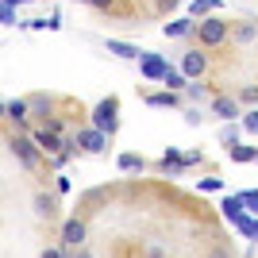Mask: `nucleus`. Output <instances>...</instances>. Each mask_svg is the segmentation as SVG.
<instances>
[{
  "label": "nucleus",
  "mask_w": 258,
  "mask_h": 258,
  "mask_svg": "<svg viewBox=\"0 0 258 258\" xmlns=\"http://www.w3.org/2000/svg\"><path fill=\"white\" fill-rule=\"evenodd\" d=\"M243 131H250V135H258V108H254V112H247V116H243Z\"/></svg>",
  "instance_id": "obj_27"
},
{
  "label": "nucleus",
  "mask_w": 258,
  "mask_h": 258,
  "mask_svg": "<svg viewBox=\"0 0 258 258\" xmlns=\"http://www.w3.org/2000/svg\"><path fill=\"white\" fill-rule=\"evenodd\" d=\"M0 119H4V100H0Z\"/></svg>",
  "instance_id": "obj_35"
},
{
  "label": "nucleus",
  "mask_w": 258,
  "mask_h": 258,
  "mask_svg": "<svg viewBox=\"0 0 258 258\" xmlns=\"http://www.w3.org/2000/svg\"><path fill=\"white\" fill-rule=\"evenodd\" d=\"M208 258H227V254H224V250H212V254H208Z\"/></svg>",
  "instance_id": "obj_33"
},
{
  "label": "nucleus",
  "mask_w": 258,
  "mask_h": 258,
  "mask_svg": "<svg viewBox=\"0 0 258 258\" xmlns=\"http://www.w3.org/2000/svg\"><path fill=\"white\" fill-rule=\"evenodd\" d=\"M81 4H93V8H112L116 0H81Z\"/></svg>",
  "instance_id": "obj_30"
},
{
  "label": "nucleus",
  "mask_w": 258,
  "mask_h": 258,
  "mask_svg": "<svg viewBox=\"0 0 258 258\" xmlns=\"http://www.w3.org/2000/svg\"><path fill=\"white\" fill-rule=\"evenodd\" d=\"M181 93H185L189 100H208V97H212V89H208V85H201V77H197V81H185V89H181Z\"/></svg>",
  "instance_id": "obj_19"
},
{
  "label": "nucleus",
  "mask_w": 258,
  "mask_h": 258,
  "mask_svg": "<svg viewBox=\"0 0 258 258\" xmlns=\"http://www.w3.org/2000/svg\"><path fill=\"white\" fill-rule=\"evenodd\" d=\"M185 81H189V77H185L181 70H173V66H166V74H162V85L170 89V93H181V89H185Z\"/></svg>",
  "instance_id": "obj_14"
},
{
  "label": "nucleus",
  "mask_w": 258,
  "mask_h": 258,
  "mask_svg": "<svg viewBox=\"0 0 258 258\" xmlns=\"http://www.w3.org/2000/svg\"><path fill=\"white\" fill-rule=\"evenodd\" d=\"M8 147H12V154H16V158H20L27 170H39V162H43V151L35 147V139H27V135H12Z\"/></svg>",
  "instance_id": "obj_3"
},
{
  "label": "nucleus",
  "mask_w": 258,
  "mask_h": 258,
  "mask_svg": "<svg viewBox=\"0 0 258 258\" xmlns=\"http://www.w3.org/2000/svg\"><path fill=\"white\" fill-rule=\"evenodd\" d=\"M193 27H197V20H173L162 31H166V39H185V35H193Z\"/></svg>",
  "instance_id": "obj_13"
},
{
  "label": "nucleus",
  "mask_w": 258,
  "mask_h": 258,
  "mask_svg": "<svg viewBox=\"0 0 258 258\" xmlns=\"http://www.w3.org/2000/svg\"><path fill=\"white\" fill-rule=\"evenodd\" d=\"M254 162H258V154H254Z\"/></svg>",
  "instance_id": "obj_36"
},
{
  "label": "nucleus",
  "mask_w": 258,
  "mask_h": 258,
  "mask_svg": "<svg viewBox=\"0 0 258 258\" xmlns=\"http://www.w3.org/2000/svg\"><path fill=\"white\" fill-rule=\"evenodd\" d=\"M220 143H224V147H231V143H239V127H235V119H227L224 127H220Z\"/></svg>",
  "instance_id": "obj_21"
},
{
  "label": "nucleus",
  "mask_w": 258,
  "mask_h": 258,
  "mask_svg": "<svg viewBox=\"0 0 258 258\" xmlns=\"http://www.w3.org/2000/svg\"><path fill=\"white\" fill-rule=\"evenodd\" d=\"M227 154H231V162H239V166H247V162H254L258 147H243V143H231V147H227Z\"/></svg>",
  "instance_id": "obj_15"
},
{
  "label": "nucleus",
  "mask_w": 258,
  "mask_h": 258,
  "mask_svg": "<svg viewBox=\"0 0 258 258\" xmlns=\"http://www.w3.org/2000/svg\"><path fill=\"white\" fill-rule=\"evenodd\" d=\"M39 258H66V250H62V247H46Z\"/></svg>",
  "instance_id": "obj_29"
},
{
  "label": "nucleus",
  "mask_w": 258,
  "mask_h": 258,
  "mask_svg": "<svg viewBox=\"0 0 258 258\" xmlns=\"http://www.w3.org/2000/svg\"><path fill=\"white\" fill-rule=\"evenodd\" d=\"M85 220H66V227H62V247H85Z\"/></svg>",
  "instance_id": "obj_7"
},
{
  "label": "nucleus",
  "mask_w": 258,
  "mask_h": 258,
  "mask_svg": "<svg viewBox=\"0 0 258 258\" xmlns=\"http://www.w3.org/2000/svg\"><path fill=\"white\" fill-rule=\"evenodd\" d=\"M220 212H224V220H227L231 227H235L239 220L247 216V212H243V201H239V197H224V201H220Z\"/></svg>",
  "instance_id": "obj_10"
},
{
  "label": "nucleus",
  "mask_w": 258,
  "mask_h": 258,
  "mask_svg": "<svg viewBox=\"0 0 258 258\" xmlns=\"http://www.w3.org/2000/svg\"><path fill=\"white\" fill-rule=\"evenodd\" d=\"M197 189H201V193H220V189H224V181H220V177H201V185H197Z\"/></svg>",
  "instance_id": "obj_26"
},
{
  "label": "nucleus",
  "mask_w": 258,
  "mask_h": 258,
  "mask_svg": "<svg viewBox=\"0 0 258 258\" xmlns=\"http://www.w3.org/2000/svg\"><path fill=\"white\" fill-rule=\"evenodd\" d=\"M235 100H243V104H258V85H243Z\"/></svg>",
  "instance_id": "obj_25"
},
{
  "label": "nucleus",
  "mask_w": 258,
  "mask_h": 258,
  "mask_svg": "<svg viewBox=\"0 0 258 258\" xmlns=\"http://www.w3.org/2000/svg\"><path fill=\"white\" fill-rule=\"evenodd\" d=\"M74 258H93V254H89V250H77V254Z\"/></svg>",
  "instance_id": "obj_34"
},
{
  "label": "nucleus",
  "mask_w": 258,
  "mask_h": 258,
  "mask_svg": "<svg viewBox=\"0 0 258 258\" xmlns=\"http://www.w3.org/2000/svg\"><path fill=\"white\" fill-rule=\"evenodd\" d=\"M177 70H181L185 77H189V81H197V77H205V70H208V58L201 50H189L181 58V66H177Z\"/></svg>",
  "instance_id": "obj_6"
},
{
  "label": "nucleus",
  "mask_w": 258,
  "mask_h": 258,
  "mask_svg": "<svg viewBox=\"0 0 258 258\" xmlns=\"http://www.w3.org/2000/svg\"><path fill=\"white\" fill-rule=\"evenodd\" d=\"M173 4H177V0H158V12H170Z\"/></svg>",
  "instance_id": "obj_32"
},
{
  "label": "nucleus",
  "mask_w": 258,
  "mask_h": 258,
  "mask_svg": "<svg viewBox=\"0 0 258 258\" xmlns=\"http://www.w3.org/2000/svg\"><path fill=\"white\" fill-rule=\"evenodd\" d=\"M235 231H239V235H247V239H258V220H250V216H243V220H239V224H235Z\"/></svg>",
  "instance_id": "obj_22"
},
{
  "label": "nucleus",
  "mask_w": 258,
  "mask_h": 258,
  "mask_svg": "<svg viewBox=\"0 0 258 258\" xmlns=\"http://www.w3.org/2000/svg\"><path fill=\"white\" fill-rule=\"evenodd\" d=\"M181 104V93H170V89H166V93H151V97H147V108H177Z\"/></svg>",
  "instance_id": "obj_12"
},
{
  "label": "nucleus",
  "mask_w": 258,
  "mask_h": 258,
  "mask_svg": "<svg viewBox=\"0 0 258 258\" xmlns=\"http://www.w3.org/2000/svg\"><path fill=\"white\" fill-rule=\"evenodd\" d=\"M193 35L201 39V46H224L231 27H227V20H220V16H205V20H197Z\"/></svg>",
  "instance_id": "obj_1"
},
{
  "label": "nucleus",
  "mask_w": 258,
  "mask_h": 258,
  "mask_svg": "<svg viewBox=\"0 0 258 258\" xmlns=\"http://www.w3.org/2000/svg\"><path fill=\"white\" fill-rule=\"evenodd\" d=\"M4 116H8L12 123H27V100H8V104H4Z\"/></svg>",
  "instance_id": "obj_17"
},
{
  "label": "nucleus",
  "mask_w": 258,
  "mask_h": 258,
  "mask_svg": "<svg viewBox=\"0 0 258 258\" xmlns=\"http://www.w3.org/2000/svg\"><path fill=\"white\" fill-rule=\"evenodd\" d=\"M77 147L81 151H89V154H104L108 151V135L104 131H97V127H85V131H77Z\"/></svg>",
  "instance_id": "obj_5"
},
{
  "label": "nucleus",
  "mask_w": 258,
  "mask_h": 258,
  "mask_svg": "<svg viewBox=\"0 0 258 258\" xmlns=\"http://www.w3.org/2000/svg\"><path fill=\"white\" fill-rule=\"evenodd\" d=\"M166 66H170V58H166V54H147V50H143V58H139V74L147 77V81H162Z\"/></svg>",
  "instance_id": "obj_4"
},
{
  "label": "nucleus",
  "mask_w": 258,
  "mask_h": 258,
  "mask_svg": "<svg viewBox=\"0 0 258 258\" xmlns=\"http://www.w3.org/2000/svg\"><path fill=\"white\" fill-rule=\"evenodd\" d=\"M147 258H166V250L162 247H147Z\"/></svg>",
  "instance_id": "obj_31"
},
{
  "label": "nucleus",
  "mask_w": 258,
  "mask_h": 258,
  "mask_svg": "<svg viewBox=\"0 0 258 258\" xmlns=\"http://www.w3.org/2000/svg\"><path fill=\"white\" fill-rule=\"evenodd\" d=\"M239 201H243V208L258 212V189H243V193H239Z\"/></svg>",
  "instance_id": "obj_24"
},
{
  "label": "nucleus",
  "mask_w": 258,
  "mask_h": 258,
  "mask_svg": "<svg viewBox=\"0 0 258 258\" xmlns=\"http://www.w3.org/2000/svg\"><path fill=\"white\" fill-rule=\"evenodd\" d=\"M220 8V0H193L189 4V20H205L208 12H216Z\"/></svg>",
  "instance_id": "obj_18"
},
{
  "label": "nucleus",
  "mask_w": 258,
  "mask_h": 258,
  "mask_svg": "<svg viewBox=\"0 0 258 258\" xmlns=\"http://www.w3.org/2000/svg\"><path fill=\"white\" fill-rule=\"evenodd\" d=\"M108 54H116V58H123V62H139V58H143V50H139V46H135V43H119V39H108Z\"/></svg>",
  "instance_id": "obj_9"
},
{
  "label": "nucleus",
  "mask_w": 258,
  "mask_h": 258,
  "mask_svg": "<svg viewBox=\"0 0 258 258\" xmlns=\"http://www.w3.org/2000/svg\"><path fill=\"white\" fill-rule=\"evenodd\" d=\"M119 170H127V173H143V170H147V162H143L139 154H119Z\"/></svg>",
  "instance_id": "obj_20"
},
{
  "label": "nucleus",
  "mask_w": 258,
  "mask_h": 258,
  "mask_svg": "<svg viewBox=\"0 0 258 258\" xmlns=\"http://www.w3.org/2000/svg\"><path fill=\"white\" fill-rule=\"evenodd\" d=\"M212 112L224 119V123H227V119H239V116H243V112H239V100H235V97H212Z\"/></svg>",
  "instance_id": "obj_8"
},
{
  "label": "nucleus",
  "mask_w": 258,
  "mask_h": 258,
  "mask_svg": "<svg viewBox=\"0 0 258 258\" xmlns=\"http://www.w3.org/2000/svg\"><path fill=\"white\" fill-rule=\"evenodd\" d=\"M0 23H4V27H16V8H4V4H0Z\"/></svg>",
  "instance_id": "obj_28"
},
{
  "label": "nucleus",
  "mask_w": 258,
  "mask_h": 258,
  "mask_svg": "<svg viewBox=\"0 0 258 258\" xmlns=\"http://www.w3.org/2000/svg\"><path fill=\"white\" fill-rule=\"evenodd\" d=\"M254 35H258L254 23H239L235 27V43H254Z\"/></svg>",
  "instance_id": "obj_23"
},
{
  "label": "nucleus",
  "mask_w": 258,
  "mask_h": 258,
  "mask_svg": "<svg viewBox=\"0 0 258 258\" xmlns=\"http://www.w3.org/2000/svg\"><path fill=\"white\" fill-rule=\"evenodd\" d=\"M89 127L104 131L108 139H112V135H116V127H119V100H116V97L100 100V104L93 108V123H89Z\"/></svg>",
  "instance_id": "obj_2"
},
{
  "label": "nucleus",
  "mask_w": 258,
  "mask_h": 258,
  "mask_svg": "<svg viewBox=\"0 0 258 258\" xmlns=\"http://www.w3.org/2000/svg\"><path fill=\"white\" fill-rule=\"evenodd\" d=\"M35 212L43 216V220H54V216H58V201L46 197V193H39V197H35Z\"/></svg>",
  "instance_id": "obj_16"
},
{
  "label": "nucleus",
  "mask_w": 258,
  "mask_h": 258,
  "mask_svg": "<svg viewBox=\"0 0 258 258\" xmlns=\"http://www.w3.org/2000/svg\"><path fill=\"white\" fill-rule=\"evenodd\" d=\"M158 166H162V173H166V177H177V173L185 170V154H177V151L170 147V151L162 154V162H158Z\"/></svg>",
  "instance_id": "obj_11"
}]
</instances>
